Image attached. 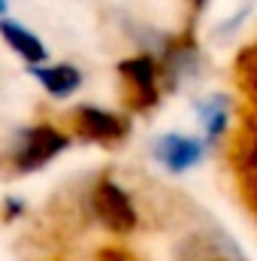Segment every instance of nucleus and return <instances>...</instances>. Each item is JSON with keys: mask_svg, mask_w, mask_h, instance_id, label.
Segmentation results:
<instances>
[{"mask_svg": "<svg viewBox=\"0 0 257 261\" xmlns=\"http://www.w3.org/2000/svg\"><path fill=\"white\" fill-rule=\"evenodd\" d=\"M94 213L109 231H130L136 225V210L130 197L124 195V189H118L109 179H103L94 189Z\"/></svg>", "mask_w": 257, "mask_h": 261, "instance_id": "obj_3", "label": "nucleus"}, {"mask_svg": "<svg viewBox=\"0 0 257 261\" xmlns=\"http://www.w3.org/2000/svg\"><path fill=\"white\" fill-rule=\"evenodd\" d=\"M130 82H133V91L139 94V107H151L157 100V88H154V64L151 58H133V61H124L118 67Z\"/></svg>", "mask_w": 257, "mask_h": 261, "instance_id": "obj_6", "label": "nucleus"}, {"mask_svg": "<svg viewBox=\"0 0 257 261\" xmlns=\"http://www.w3.org/2000/svg\"><path fill=\"white\" fill-rule=\"evenodd\" d=\"M37 76H40V82L49 88V94H55V97H67L70 91H76L79 88V82H82V76H79V70L70 64H61V67H40V70H34Z\"/></svg>", "mask_w": 257, "mask_h": 261, "instance_id": "obj_7", "label": "nucleus"}, {"mask_svg": "<svg viewBox=\"0 0 257 261\" xmlns=\"http://www.w3.org/2000/svg\"><path fill=\"white\" fill-rule=\"evenodd\" d=\"M3 37H6V43H9L24 61H43V58H46L43 43H40L34 34H27V31H21L18 24H12V21H3Z\"/></svg>", "mask_w": 257, "mask_h": 261, "instance_id": "obj_8", "label": "nucleus"}, {"mask_svg": "<svg viewBox=\"0 0 257 261\" xmlns=\"http://www.w3.org/2000/svg\"><path fill=\"white\" fill-rule=\"evenodd\" d=\"M67 146V137L58 134L55 128H46V125H37V128H27L18 134L15 146H12V164L27 173V170H37L43 167L46 161H52L61 149Z\"/></svg>", "mask_w": 257, "mask_h": 261, "instance_id": "obj_1", "label": "nucleus"}, {"mask_svg": "<svg viewBox=\"0 0 257 261\" xmlns=\"http://www.w3.org/2000/svg\"><path fill=\"white\" fill-rule=\"evenodd\" d=\"M224 119H227V113H224V100H212V103H206L203 107V122H206V130H209V137L215 140L221 130H224Z\"/></svg>", "mask_w": 257, "mask_h": 261, "instance_id": "obj_9", "label": "nucleus"}, {"mask_svg": "<svg viewBox=\"0 0 257 261\" xmlns=\"http://www.w3.org/2000/svg\"><path fill=\"white\" fill-rule=\"evenodd\" d=\"M76 130L88 140H118L127 134V122L97 107H82L76 113Z\"/></svg>", "mask_w": 257, "mask_h": 261, "instance_id": "obj_4", "label": "nucleus"}, {"mask_svg": "<svg viewBox=\"0 0 257 261\" xmlns=\"http://www.w3.org/2000/svg\"><path fill=\"white\" fill-rule=\"evenodd\" d=\"M176 261H245L233 237L218 228H203L188 234L176 246Z\"/></svg>", "mask_w": 257, "mask_h": 261, "instance_id": "obj_2", "label": "nucleus"}, {"mask_svg": "<svg viewBox=\"0 0 257 261\" xmlns=\"http://www.w3.org/2000/svg\"><path fill=\"white\" fill-rule=\"evenodd\" d=\"M154 155L160 158V164H167L170 170H188L191 164L200 161L203 149L200 143L191 137H182V134H170V137H160L154 143Z\"/></svg>", "mask_w": 257, "mask_h": 261, "instance_id": "obj_5", "label": "nucleus"}]
</instances>
